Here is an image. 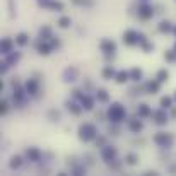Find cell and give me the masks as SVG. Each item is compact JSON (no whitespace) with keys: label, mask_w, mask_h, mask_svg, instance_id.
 I'll list each match as a JSON object with an SVG mask.
<instances>
[{"label":"cell","mask_w":176,"mask_h":176,"mask_svg":"<svg viewBox=\"0 0 176 176\" xmlns=\"http://www.w3.org/2000/svg\"><path fill=\"white\" fill-rule=\"evenodd\" d=\"M115 79H116L118 84H123V82H127V81L130 79V73H128V72H125V70H121V72L116 73V77H115Z\"/></svg>","instance_id":"10"},{"label":"cell","mask_w":176,"mask_h":176,"mask_svg":"<svg viewBox=\"0 0 176 176\" xmlns=\"http://www.w3.org/2000/svg\"><path fill=\"white\" fill-rule=\"evenodd\" d=\"M40 2V5H43V7H50L52 5V0H38Z\"/></svg>","instance_id":"34"},{"label":"cell","mask_w":176,"mask_h":176,"mask_svg":"<svg viewBox=\"0 0 176 176\" xmlns=\"http://www.w3.org/2000/svg\"><path fill=\"white\" fill-rule=\"evenodd\" d=\"M174 33H176V27H174Z\"/></svg>","instance_id":"36"},{"label":"cell","mask_w":176,"mask_h":176,"mask_svg":"<svg viewBox=\"0 0 176 176\" xmlns=\"http://www.w3.org/2000/svg\"><path fill=\"white\" fill-rule=\"evenodd\" d=\"M171 103H173V99L168 98V96L161 99V106H162V108H171Z\"/></svg>","instance_id":"26"},{"label":"cell","mask_w":176,"mask_h":176,"mask_svg":"<svg viewBox=\"0 0 176 176\" xmlns=\"http://www.w3.org/2000/svg\"><path fill=\"white\" fill-rule=\"evenodd\" d=\"M108 115H110V118L113 121H120L121 118L125 116V110H123V106L121 104H113V106L110 108V111H108Z\"/></svg>","instance_id":"2"},{"label":"cell","mask_w":176,"mask_h":176,"mask_svg":"<svg viewBox=\"0 0 176 176\" xmlns=\"http://www.w3.org/2000/svg\"><path fill=\"white\" fill-rule=\"evenodd\" d=\"M7 110H9L7 101H2V104H0V111H2V115H5V113H7Z\"/></svg>","instance_id":"32"},{"label":"cell","mask_w":176,"mask_h":176,"mask_svg":"<svg viewBox=\"0 0 176 176\" xmlns=\"http://www.w3.org/2000/svg\"><path fill=\"white\" fill-rule=\"evenodd\" d=\"M79 137L87 142V140H91V139H94V137H96V128L92 127L91 123L81 125V128H79Z\"/></svg>","instance_id":"1"},{"label":"cell","mask_w":176,"mask_h":176,"mask_svg":"<svg viewBox=\"0 0 176 176\" xmlns=\"http://www.w3.org/2000/svg\"><path fill=\"white\" fill-rule=\"evenodd\" d=\"M115 156H116V149L115 147H103V157L106 159V161H111V159H115Z\"/></svg>","instance_id":"6"},{"label":"cell","mask_w":176,"mask_h":176,"mask_svg":"<svg viewBox=\"0 0 176 176\" xmlns=\"http://www.w3.org/2000/svg\"><path fill=\"white\" fill-rule=\"evenodd\" d=\"M69 110L72 111L73 115H79V113H81V108H79L75 103H69Z\"/></svg>","instance_id":"27"},{"label":"cell","mask_w":176,"mask_h":176,"mask_svg":"<svg viewBox=\"0 0 176 176\" xmlns=\"http://www.w3.org/2000/svg\"><path fill=\"white\" fill-rule=\"evenodd\" d=\"M50 33H52V29H50V27H43V29L40 31V34H41V38H44V36H50Z\"/></svg>","instance_id":"31"},{"label":"cell","mask_w":176,"mask_h":176,"mask_svg":"<svg viewBox=\"0 0 176 176\" xmlns=\"http://www.w3.org/2000/svg\"><path fill=\"white\" fill-rule=\"evenodd\" d=\"M26 91L29 92V94H36L38 92V81H34V79H29L26 84Z\"/></svg>","instance_id":"8"},{"label":"cell","mask_w":176,"mask_h":176,"mask_svg":"<svg viewBox=\"0 0 176 176\" xmlns=\"http://www.w3.org/2000/svg\"><path fill=\"white\" fill-rule=\"evenodd\" d=\"M140 77H142V70H140V69H132V70H130V79H132V81L139 82Z\"/></svg>","instance_id":"17"},{"label":"cell","mask_w":176,"mask_h":176,"mask_svg":"<svg viewBox=\"0 0 176 176\" xmlns=\"http://www.w3.org/2000/svg\"><path fill=\"white\" fill-rule=\"evenodd\" d=\"M152 7H149V5H142V7L139 9V15L142 19H149V17H152Z\"/></svg>","instance_id":"7"},{"label":"cell","mask_w":176,"mask_h":176,"mask_svg":"<svg viewBox=\"0 0 176 176\" xmlns=\"http://www.w3.org/2000/svg\"><path fill=\"white\" fill-rule=\"evenodd\" d=\"M38 52H40L41 53V55H48V53H50V52H52V44H46V43H38Z\"/></svg>","instance_id":"9"},{"label":"cell","mask_w":176,"mask_h":176,"mask_svg":"<svg viewBox=\"0 0 176 176\" xmlns=\"http://www.w3.org/2000/svg\"><path fill=\"white\" fill-rule=\"evenodd\" d=\"M168 77H169L168 70H159V72H157V81H159V82H164V81H168Z\"/></svg>","instance_id":"24"},{"label":"cell","mask_w":176,"mask_h":176,"mask_svg":"<svg viewBox=\"0 0 176 176\" xmlns=\"http://www.w3.org/2000/svg\"><path fill=\"white\" fill-rule=\"evenodd\" d=\"M81 101H82L86 110H92V99L89 96H81Z\"/></svg>","instance_id":"18"},{"label":"cell","mask_w":176,"mask_h":176,"mask_svg":"<svg viewBox=\"0 0 176 176\" xmlns=\"http://www.w3.org/2000/svg\"><path fill=\"white\" fill-rule=\"evenodd\" d=\"M50 7L55 9V10H63V4H62V2H52Z\"/></svg>","instance_id":"29"},{"label":"cell","mask_w":176,"mask_h":176,"mask_svg":"<svg viewBox=\"0 0 176 176\" xmlns=\"http://www.w3.org/2000/svg\"><path fill=\"white\" fill-rule=\"evenodd\" d=\"M103 77L108 79V81H110V79H113V77H116V73H115L113 67H106V69L103 70Z\"/></svg>","instance_id":"13"},{"label":"cell","mask_w":176,"mask_h":176,"mask_svg":"<svg viewBox=\"0 0 176 176\" xmlns=\"http://www.w3.org/2000/svg\"><path fill=\"white\" fill-rule=\"evenodd\" d=\"M130 130H132V132H140V130H142V123H140L139 120H132L130 121Z\"/></svg>","instance_id":"20"},{"label":"cell","mask_w":176,"mask_h":176,"mask_svg":"<svg viewBox=\"0 0 176 176\" xmlns=\"http://www.w3.org/2000/svg\"><path fill=\"white\" fill-rule=\"evenodd\" d=\"M154 118H156V123L157 125H164L166 121V115H164V111H157V113H154Z\"/></svg>","instance_id":"14"},{"label":"cell","mask_w":176,"mask_h":176,"mask_svg":"<svg viewBox=\"0 0 176 176\" xmlns=\"http://www.w3.org/2000/svg\"><path fill=\"white\" fill-rule=\"evenodd\" d=\"M174 50H176V46H174Z\"/></svg>","instance_id":"37"},{"label":"cell","mask_w":176,"mask_h":176,"mask_svg":"<svg viewBox=\"0 0 176 176\" xmlns=\"http://www.w3.org/2000/svg\"><path fill=\"white\" fill-rule=\"evenodd\" d=\"M58 26L62 27V29H67V27L70 26V17H60V21H58Z\"/></svg>","instance_id":"22"},{"label":"cell","mask_w":176,"mask_h":176,"mask_svg":"<svg viewBox=\"0 0 176 176\" xmlns=\"http://www.w3.org/2000/svg\"><path fill=\"white\" fill-rule=\"evenodd\" d=\"M29 41V36H27L26 33H19L17 34V38H15V43L19 44V46H24V44Z\"/></svg>","instance_id":"12"},{"label":"cell","mask_w":176,"mask_h":176,"mask_svg":"<svg viewBox=\"0 0 176 176\" xmlns=\"http://www.w3.org/2000/svg\"><path fill=\"white\" fill-rule=\"evenodd\" d=\"M174 98H176V96H174Z\"/></svg>","instance_id":"38"},{"label":"cell","mask_w":176,"mask_h":176,"mask_svg":"<svg viewBox=\"0 0 176 176\" xmlns=\"http://www.w3.org/2000/svg\"><path fill=\"white\" fill-rule=\"evenodd\" d=\"M154 140L159 144V145H162V147H166V145H169V144L173 142V137L169 135V133H157V135L154 137Z\"/></svg>","instance_id":"3"},{"label":"cell","mask_w":176,"mask_h":176,"mask_svg":"<svg viewBox=\"0 0 176 176\" xmlns=\"http://www.w3.org/2000/svg\"><path fill=\"white\" fill-rule=\"evenodd\" d=\"M127 162H128V164H137V156L135 154H128L127 156Z\"/></svg>","instance_id":"28"},{"label":"cell","mask_w":176,"mask_h":176,"mask_svg":"<svg viewBox=\"0 0 176 176\" xmlns=\"http://www.w3.org/2000/svg\"><path fill=\"white\" fill-rule=\"evenodd\" d=\"M101 50H103L104 53H113L115 50H116V44H115V41H111V40H103Z\"/></svg>","instance_id":"5"},{"label":"cell","mask_w":176,"mask_h":176,"mask_svg":"<svg viewBox=\"0 0 176 176\" xmlns=\"http://www.w3.org/2000/svg\"><path fill=\"white\" fill-rule=\"evenodd\" d=\"M26 156H27V157H29L31 159V161H40V150H38V149H27L26 150Z\"/></svg>","instance_id":"11"},{"label":"cell","mask_w":176,"mask_h":176,"mask_svg":"<svg viewBox=\"0 0 176 176\" xmlns=\"http://www.w3.org/2000/svg\"><path fill=\"white\" fill-rule=\"evenodd\" d=\"M145 89H147V92H149V94H154V92H157V91H159V81H157V82H149V84L145 86Z\"/></svg>","instance_id":"15"},{"label":"cell","mask_w":176,"mask_h":176,"mask_svg":"<svg viewBox=\"0 0 176 176\" xmlns=\"http://www.w3.org/2000/svg\"><path fill=\"white\" fill-rule=\"evenodd\" d=\"M139 115L140 116H149V115H152V113H150V108L147 106V104H140L139 106Z\"/></svg>","instance_id":"19"},{"label":"cell","mask_w":176,"mask_h":176,"mask_svg":"<svg viewBox=\"0 0 176 176\" xmlns=\"http://www.w3.org/2000/svg\"><path fill=\"white\" fill-rule=\"evenodd\" d=\"M174 53H176V50H174V52H168V53H166V60H168V62H173V60H174Z\"/></svg>","instance_id":"33"},{"label":"cell","mask_w":176,"mask_h":176,"mask_svg":"<svg viewBox=\"0 0 176 176\" xmlns=\"http://www.w3.org/2000/svg\"><path fill=\"white\" fill-rule=\"evenodd\" d=\"M10 50H12V40L5 38V40L2 41V52H4V53H10Z\"/></svg>","instance_id":"16"},{"label":"cell","mask_w":176,"mask_h":176,"mask_svg":"<svg viewBox=\"0 0 176 176\" xmlns=\"http://www.w3.org/2000/svg\"><path fill=\"white\" fill-rule=\"evenodd\" d=\"M159 31H161V33H169V31H173V27L168 21H162L161 24H159Z\"/></svg>","instance_id":"21"},{"label":"cell","mask_w":176,"mask_h":176,"mask_svg":"<svg viewBox=\"0 0 176 176\" xmlns=\"http://www.w3.org/2000/svg\"><path fill=\"white\" fill-rule=\"evenodd\" d=\"M139 34L135 33V31H127V33L123 34V43L127 44H135L137 41H139Z\"/></svg>","instance_id":"4"},{"label":"cell","mask_w":176,"mask_h":176,"mask_svg":"<svg viewBox=\"0 0 176 176\" xmlns=\"http://www.w3.org/2000/svg\"><path fill=\"white\" fill-rule=\"evenodd\" d=\"M98 99H99V101H103V103H104V101H108V99H110V98H108V92L104 91V89H99V91H98Z\"/></svg>","instance_id":"25"},{"label":"cell","mask_w":176,"mask_h":176,"mask_svg":"<svg viewBox=\"0 0 176 176\" xmlns=\"http://www.w3.org/2000/svg\"><path fill=\"white\" fill-rule=\"evenodd\" d=\"M22 164V159L19 157V156H14V157L10 159V168L14 169V168H19V166Z\"/></svg>","instance_id":"23"},{"label":"cell","mask_w":176,"mask_h":176,"mask_svg":"<svg viewBox=\"0 0 176 176\" xmlns=\"http://www.w3.org/2000/svg\"><path fill=\"white\" fill-rule=\"evenodd\" d=\"M173 116L176 118V108H174V110H173Z\"/></svg>","instance_id":"35"},{"label":"cell","mask_w":176,"mask_h":176,"mask_svg":"<svg viewBox=\"0 0 176 176\" xmlns=\"http://www.w3.org/2000/svg\"><path fill=\"white\" fill-rule=\"evenodd\" d=\"M72 2H73L75 5H86V4L91 5V4H92V0H72Z\"/></svg>","instance_id":"30"}]
</instances>
